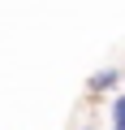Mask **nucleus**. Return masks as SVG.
<instances>
[{
  "mask_svg": "<svg viewBox=\"0 0 125 130\" xmlns=\"http://www.w3.org/2000/svg\"><path fill=\"white\" fill-rule=\"evenodd\" d=\"M121 95H125V91H121Z\"/></svg>",
  "mask_w": 125,
  "mask_h": 130,
  "instance_id": "20e7f679",
  "label": "nucleus"
},
{
  "mask_svg": "<svg viewBox=\"0 0 125 130\" xmlns=\"http://www.w3.org/2000/svg\"><path fill=\"white\" fill-rule=\"evenodd\" d=\"M112 87H121V70H116V65H104V70H95V74L86 78V91H91V95L112 91Z\"/></svg>",
  "mask_w": 125,
  "mask_h": 130,
  "instance_id": "f257e3e1",
  "label": "nucleus"
},
{
  "mask_svg": "<svg viewBox=\"0 0 125 130\" xmlns=\"http://www.w3.org/2000/svg\"><path fill=\"white\" fill-rule=\"evenodd\" d=\"M112 130H125V95L112 100Z\"/></svg>",
  "mask_w": 125,
  "mask_h": 130,
  "instance_id": "f03ea898",
  "label": "nucleus"
},
{
  "mask_svg": "<svg viewBox=\"0 0 125 130\" xmlns=\"http://www.w3.org/2000/svg\"><path fill=\"white\" fill-rule=\"evenodd\" d=\"M78 130H95V126H78Z\"/></svg>",
  "mask_w": 125,
  "mask_h": 130,
  "instance_id": "7ed1b4c3",
  "label": "nucleus"
}]
</instances>
